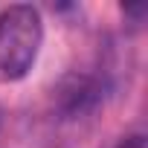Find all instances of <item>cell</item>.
Instances as JSON below:
<instances>
[{
    "label": "cell",
    "instance_id": "obj_1",
    "mask_svg": "<svg viewBox=\"0 0 148 148\" xmlns=\"http://www.w3.org/2000/svg\"><path fill=\"white\" fill-rule=\"evenodd\" d=\"M44 41L41 12L29 3H15L0 12V79L21 82L32 70Z\"/></svg>",
    "mask_w": 148,
    "mask_h": 148
},
{
    "label": "cell",
    "instance_id": "obj_2",
    "mask_svg": "<svg viewBox=\"0 0 148 148\" xmlns=\"http://www.w3.org/2000/svg\"><path fill=\"white\" fill-rule=\"evenodd\" d=\"M99 99V87L93 79L87 76H79V73H73L67 76L58 87H55V102L58 108L67 113V116H76V113H84L87 108H93Z\"/></svg>",
    "mask_w": 148,
    "mask_h": 148
},
{
    "label": "cell",
    "instance_id": "obj_3",
    "mask_svg": "<svg viewBox=\"0 0 148 148\" xmlns=\"http://www.w3.org/2000/svg\"><path fill=\"white\" fill-rule=\"evenodd\" d=\"M116 148H148V142H145V136H142V134H134V136H125Z\"/></svg>",
    "mask_w": 148,
    "mask_h": 148
}]
</instances>
